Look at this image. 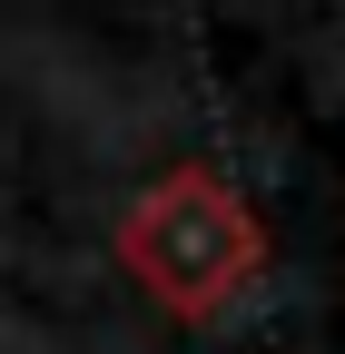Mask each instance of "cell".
<instances>
[{
    "mask_svg": "<svg viewBox=\"0 0 345 354\" xmlns=\"http://www.w3.org/2000/svg\"><path fill=\"white\" fill-rule=\"evenodd\" d=\"M118 246H128V266L148 276V295L178 305V315H218L227 295H247L256 266H267V236H256L247 197L227 187V177H207V167L158 177V187L128 207Z\"/></svg>",
    "mask_w": 345,
    "mask_h": 354,
    "instance_id": "cell-1",
    "label": "cell"
}]
</instances>
